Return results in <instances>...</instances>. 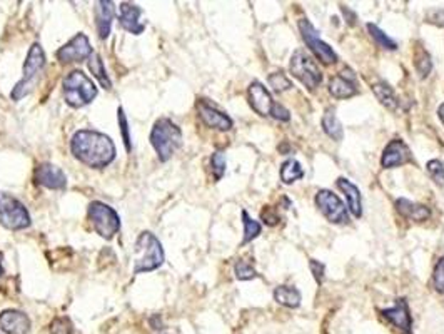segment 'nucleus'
<instances>
[{
    "label": "nucleus",
    "mask_w": 444,
    "mask_h": 334,
    "mask_svg": "<svg viewBox=\"0 0 444 334\" xmlns=\"http://www.w3.org/2000/svg\"><path fill=\"white\" fill-rule=\"evenodd\" d=\"M70 150L82 164L94 169H102L115 159V146L112 139L97 130H77L72 136Z\"/></svg>",
    "instance_id": "nucleus-1"
},
{
    "label": "nucleus",
    "mask_w": 444,
    "mask_h": 334,
    "mask_svg": "<svg viewBox=\"0 0 444 334\" xmlns=\"http://www.w3.org/2000/svg\"><path fill=\"white\" fill-rule=\"evenodd\" d=\"M151 144L155 149V153H157L159 161L167 162L174 156L175 150L182 146L181 129L171 119H159V121H155L154 127H152Z\"/></svg>",
    "instance_id": "nucleus-2"
},
{
    "label": "nucleus",
    "mask_w": 444,
    "mask_h": 334,
    "mask_svg": "<svg viewBox=\"0 0 444 334\" xmlns=\"http://www.w3.org/2000/svg\"><path fill=\"white\" fill-rule=\"evenodd\" d=\"M134 253V274L154 271V269L161 268L164 262L162 244L149 230L139 234Z\"/></svg>",
    "instance_id": "nucleus-3"
},
{
    "label": "nucleus",
    "mask_w": 444,
    "mask_h": 334,
    "mask_svg": "<svg viewBox=\"0 0 444 334\" xmlns=\"http://www.w3.org/2000/svg\"><path fill=\"white\" fill-rule=\"evenodd\" d=\"M64 97L70 107L81 109L97 97V87L82 70H72L62 82Z\"/></svg>",
    "instance_id": "nucleus-4"
},
{
    "label": "nucleus",
    "mask_w": 444,
    "mask_h": 334,
    "mask_svg": "<svg viewBox=\"0 0 444 334\" xmlns=\"http://www.w3.org/2000/svg\"><path fill=\"white\" fill-rule=\"evenodd\" d=\"M44 66H46V54H44L41 43H32L26 62H23L22 79L15 84L14 90H12L10 94V97L14 99V101H21L22 97H26V95L30 92L32 86L35 84V79H37L39 72L44 69Z\"/></svg>",
    "instance_id": "nucleus-5"
},
{
    "label": "nucleus",
    "mask_w": 444,
    "mask_h": 334,
    "mask_svg": "<svg viewBox=\"0 0 444 334\" xmlns=\"http://www.w3.org/2000/svg\"><path fill=\"white\" fill-rule=\"evenodd\" d=\"M89 221L92 228L104 239H112L121 229V217L110 206L101 201H94L89 204Z\"/></svg>",
    "instance_id": "nucleus-6"
},
{
    "label": "nucleus",
    "mask_w": 444,
    "mask_h": 334,
    "mask_svg": "<svg viewBox=\"0 0 444 334\" xmlns=\"http://www.w3.org/2000/svg\"><path fill=\"white\" fill-rule=\"evenodd\" d=\"M0 224L10 230H21L30 226V216L26 206L6 193H0Z\"/></svg>",
    "instance_id": "nucleus-7"
},
{
    "label": "nucleus",
    "mask_w": 444,
    "mask_h": 334,
    "mask_svg": "<svg viewBox=\"0 0 444 334\" xmlns=\"http://www.w3.org/2000/svg\"><path fill=\"white\" fill-rule=\"evenodd\" d=\"M291 74L298 79L299 82H302L306 86V89L314 90L319 84L322 82V74L319 70V67L316 66V62L309 57L304 50H296L291 57L289 63Z\"/></svg>",
    "instance_id": "nucleus-8"
},
{
    "label": "nucleus",
    "mask_w": 444,
    "mask_h": 334,
    "mask_svg": "<svg viewBox=\"0 0 444 334\" xmlns=\"http://www.w3.org/2000/svg\"><path fill=\"white\" fill-rule=\"evenodd\" d=\"M298 26L299 32H301L302 35V41L306 42V46L309 47L311 52L314 54V57L318 59L319 62H322L324 66H331V63L338 62V54L331 49L329 43L321 41V37H319L318 30L314 29L313 23L307 21V19H301Z\"/></svg>",
    "instance_id": "nucleus-9"
},
{
    "label": "nucleus",
    "mask_w": 444,
    "mask_h": 334,
    "mask_svg": "<svg viewBox=\"0 0 444 334\" xmlns=\"http://www.w3.org/2000/svg\"><path fill=\"white\" fill-rule=\"evenodd\" d=\"M316 206L322 213V216L333 224H347L349 222V213L347 208L342 204V201L339 199L333 190L321 189L316 194Z\"/></svg>",
    "instance_id": "nucleus-10"
},
{
    "label": "nucleus",
    "mask_w": 444,
    "mask_h": 334,
    "mask_svg": "<svg viewBox=\"0 0 444 334\" xmlns=\"http://www.w3.org/2000/svg\"><path fill=\"white\" fill-rule=\"evenodd\" d=\"M92 52V47L89 39L86 34H77L75 37H72L66 46H62L57 50V59L62 63H72V62H81L84 59H89Z\"/></svg>",
    "instance_id": "nucleus-11"
},
{
    "label": "nucleus",
    "mask_w": 444,
    "mask_h": 334,
    "mask_svg": "<svg viewBox=\"0 0 444 334\" xmlns=\"http://www.w3.org/2000/svg\"><path fill=\"white\" fill-rule=\"evenodd\" d=\"M247 101H249V106L262 117H273L276 106L278 102L274 101L273 95H271L269 90L262 86L259 81L251 82L249 89H247Z\"/></svg>",
    "instance_id": "nucleus-12"
},
{
    "label": "nucleus",
    "mask_w": 444,
    "mask_h": 334,
    "mask_svg": "<svg viewBox=\"0 0 444 334\" xmlns=\"http://www.w3.org/2000/svg\"><path fill=\"white\" fill-rule=\"evenodd\" d=\"M197 114L201 117V121L211 129L218 130H231L233 129V119L227 114H224L222 110H219L218 107L212 106L211 102H207L206 99H199L197 101Z\"/></svg>",
    "instance_id": "nucleus-13"
},
{
    "label": "nucleus",
    "mask_w": 444,
    "mask_h": 334,
    "mask_svg": "<svg viewBox=\"0 0 444 334\" xmlns=\"http://www.w3.org/2000/svg\"><path fill=\"white\" fill-rule=\"evenodd\" d=\"M409 162H413V154H411V149L404 144V141H401V139L391 141L389 144L386 146V149L383 150V169H394V167L409 164Z\"/></svg>",
    "instance_id": "nucleus-14"
},
{
    "label": "nucleus",
    "mask_w": 444,
    "mask_h": 334,
    "mask_svg": "<svg viewBox=\"0 0 444 334\" xmlns=\"http://www.w3.org/2000/svg\"><path fill=\"white\" fill-rule=\"evenodd\" d=\"M358 82L351 69H342L338 75L329 81V94L336 99H351L358 95Z\"/></svg>",
    "instance_id": "nucleus-15"
},
{
    "label": "nucleus",
    "mask_w": 444,
    "mask_h": 334,
    "mask_svg": "<svg viewBox=\"0 0 444 334\" xmlns=\"http://www.w3.org/2000/svg\"><path fill=\"white\" fill-rule=\"evenodd\" d=\"M35 182L47 189L61 190V189H66L67 177L66 174L62 173L61 167L49 164V162H44V164H41L37 169H35Z\"/></svg>",
    "instance_id": "nucleus-16"
},
{
    "label": "nucleus",
    "mask_w": 444,
    "mask_h": 334,
    "mask_svg": "<svg viewBox=\"0 0 444 334\" xmlns=\"http://www.w3.org/2000/svg\"><path fill=\"white\" fill-rule=\"evenodd\" d=\"M383 314V317H386L394 328H398L399 331L404 334H411V328H413V317H411L409 308H407L406 299H398L393 308H386L379 311Z\"/></svg>",
    "instance_id": "nucleus-17"
},
{
    "label": "nucleus",
    "mask_w": 444,
    "mask_h": 334,
    "mask_svg": "<svg viewBox=\"0 0 444 334\" xmlns=\"http://www.w3.org/2000/svg\"><path fill=\"white\" fill-rule=\"evenodd\" d=\"M0 329L7 334H29L30 320L26 313L6 309L0 313Z\"/></svg>",
    "instance_id": "nucleus-18"
},
{
    "label": "nucleus",
    "mask_w": 444,
    "mask_h": 334,
    "mask_svg": "<svg viewBox=\"0 0 444 334\" xmlns=\"http://www.w3.org/2000/svg\"><path fill=\"white\" fill-rule=\"evenodd\" d=\"M142 15L141 7L134 6V3L122 2L119 6V22H121L122 29L134 35H141L144 30H146V23H142L139 19Z\"/></svg>",
    "instance_id": "nucleus-19"
},
{
    "label": "nucleus",
    "mask_w": 444,
    "mask_h": 334,
    "mask_svg": "<svg viewBox=\"0 0 444 334\" xmlns=\"http://www.w3.org/2000/svg\"><path fill=\"white\" fill-rule=\"evenodd\" d=\"M115 7L110 0H101L95 3V26H97L99 37L107 39L110 34V26L114 21Z\"/></svg>",
    "instance_id": "nucleus-20"
},
{
    "label": "nucleus",
    "mask_w": 444,
    "mask_h": 334,
    "mask_svg": "<svg viewBox=\"0 0 444 334\" xmlns=\"http://www.w3.org/2000/svg\"><path fill=\"white\" fill-rule=\"evenodd\" d=\"M336 186H338V189L341 190V193L344 194V197H346L347 209L351 210V214H353V216H356V217H361L363 216V197H361V193H359L358 186L353 184L351 181H347L346 177H338Z\"/></svg>",
    "instance_id": "nucleus-21"
},
{
    "label": "nucleus",
    "mask_w": 444,
    "mask_h": 334,
    "mask_svg": "<svg viewBox=\"0 0 444 334\" xmlns=\"http://www.w3.org/2000/svg\"><path fill=\"white\" fill-rule=\"evenodd\" d=\"M394 206H396V210H398L403 217H406V219L423 222L431 217V209L427 208V206L414 204V202H411L409 199H403V197L398 199V201L394 202Z\"/></svg>",
    "instance_id": "nucleus-22"
},
{
    "label": "nucleus",
    "mask_w": 444,
    "mask_h": 334,
    "mask_svg": "<svg viewBox=\"0 0 444 334\" xmlns=\"http://www.w3.org/2000/svg\"><path fill=\"white\" fill-rule=\"evenodd\" d=\"M321 124H322L324 132L333 139V141H342L344 130H342L341 122H339L338 117H336L334 107H327V109L324 110Z\"/></svg>",
    "instance_id": "nucleus-23"
},
{
    "label": "nucleus",
    "mask_w": 444,
    "mask_h": 334,
    "mask_svg": "<svg viewBox=\"0 0 444 334\" xmlns=\"http://www.w3.org/2000/svg\"><path fill=\"white\" fill-rule=\"evenodd\" d=\"M373 92H374L376 97H378V101L381 102V104L386 107L387 110H398L399 99H398V95H396L394 89L389 86V84H386V82L374 84Z\"/></svg>",
    "instance_id": "nucleus-24"
},
{
    "label": "nucleus",
    "mask_w": 444,
    "mask_h": 334,
    "mask_svg": "<svg viewBox=\"0 0 444 334\" xmlns=\"http://www.w3.org/2000/svg\"><path fill=\"white\" fill-rule=\"evenodd\" d=\"M274 299L286 308L296 309L301 306V293L293 286H278L274 289Z\"/></svg>",
    "instance_id": "nucleus-25"
},
{
    "label": "nucleus",
    "mask_w": 444,
    "mask_h": 334,
    "mask_svg": "<svg viewBox=\"0 0 444 334\" xmlns=\"http://www.w3.org/2000/svg\"><path fill=\"white\" fill-rule=\"evenodd\" d=\"M89 69L92 75L101 82V86L104 89H112V82L109 79V75L106 72V67H104L102 57L99 54H92L89 57Z\"/></svg>",
    "instance_id": "nucleus-26"
},
{
    "label": "nucleus",
    "mask_w": 444,
    "mask_h": 334,
    "mask_svg": "<svg viewBox=\"0 0 444 334\" xmlns=\"http://www.w3.org/2000/svg\"><path fill=\"white\" fill-rule=\"evenodd\" d=\"M281 181L284 184H293L298 179L304 177V169L296 159H287L281 166Z\"/></svg>",
    "instance_id": "nucleus-27"
},
{
    "label": "nucleus",
    "mask_w": 444,
    "mask_h": 334,
    "mask_svg": "<svg viewBox=\"0 0 444 334\" xmlns=\"http://www.w3.org/2000/svg\"><path fill=\"white\" fill-rule=\"evenodd\" d=\"M242 224H244V237H242V244H249L251 241H254L255 237L261 234V224L258 221H254L253 217L249 216L247 210H242Z\"/></svg>",
    "instance_id": "nucleus-28"
},
{
    "label": "nucleus",
    "mask_w": 444,
    "mask_h": 334,
    "mask_svg": "<svg viewBox=\"0 0 444 334\" xmlns=\"http://www.w3.org/2000/svg\"><path fill=\"white\" fill-rule=\"evenodd\" d=\"M414 66H416V70H418L419 75H421V79H426L427 75L431 74V70H433V59H431L429 52L424 50L423 47H419L418 52H416Z\"/></svg>",
    "instance_id": "nucleus-29"
},
{
    "label": "nucleus",
    "mask_w": 444,
    "mask_h": 334,
    "mask_svg": "<svg viewBox=\"0 0 444 334\" xmlns=\"http://www.w3.org/2000/svg\"><path fill=\"white\" fill-rule=\"evenodd\" d=\"M366 27H367V30H369L371 37H373L374 41L378 42L379 47H383V49H386V50H396V49H398V43H396L393 39L389 37V35L384 34V32L379 29V27L376 26V23L369 22Z\"/></svg>",
    "instance_id": "nucleus-30"
},
{
    "label": "nucleus",
    "mask_w": 444,
    "mask_h": 334,
    "mask_svg": "<svg viewBox=\"0 0 444 334\" xmlns=\"http://www.w3.org/2000/svg\"><path fill=\"white\" fill-rule=\"evenodd\" d=\"M234 273L239 281H249V279H254V277H258V271L254 269V266L244 259H239L235 262Z\"/></svg>",
    "instance_id": "nucleus-31"
},
{
    "label": "nucleus",
    "mask_w": 444,
    "mask_h": 334,
    "mask_svg": "<svg viewBox=\"0 0 444 334\" xmlns=\"http://www.w3.org/2000/svg\"><path fill=\"white\" fill-rule=\"evenodd\" d=\"M211 169L215 181H221L224 174H226V154H224L222 150H215V153L212 154Z\"/></svg>",
    "instance_id": "nucleus-32"
},
{
    "label": "nucleus",
    "mask_w": 444,
    "mask_h": 334,
    "mask_svg": "<svg viewBox=\"0 0 444 334\" xmlns=\"http://www.w3.org/2000/svg\"><path fill=\"white\" fill-rule=\"evenodd\" d=\"M269 84L271 87H273L274 92L281 94L284 90H289L291 87H293V82L289 81V79L286 77L282 72H274L269 75Z\"/></svg>",
    "instance_id": "nucleus-33"
},
{
    "label": "nucleus",
    "mask_w": 444,
    "mask_h": 334,
    "mask_svg": "<svg viewBox=\"0 0 444 334\" xmlns=\"http://www.w3.org/2000/svg\"><path fill=\"white\" fill-rule=\"evenodd\" d=\"M426 169H427V173H429V176L433 177V181L436 182V184L444 186V164L441 161L433 159V161L427 162Z\"/></svg>",
    "instance_id": "nucleus-34"
},
{
    "label": "nucleus",
    "mask_w": 444,
    "mask_h": 334,
    "mask_svg": "<svg viewBox=\"0 0 444 334\" xmlns=\"http://www.w3.org/2000/svg\"><path fill=\"white\" fill-rule=\"evenodd\" d=\"M74 326H72L69 317H55L50 323V334H72Z\"/></svg>",
    "instance_id": "nucleus-35"
},
{
    "label": "nucleus",
    "mask_w": 444,
    "mask_h": 334,
    "mask_svg": "<svg viewBox=\"0 0 444 334\" xmlns=\"http://www.w3.org/2000/svg\"><path fill=\"white\" fill-rule=\"evenodd\" d=\"M433 288L438 293L444 294V256L439 257L433 271Z\"/></svg>",
    "instance_id": "nucleus-36"
},
{
    "label": "nucleus",
    "mask_w": 444,
    "mask_h": 334,
    "mask_svg": "<svg viewBox=\"0 0 444 334\" xmlns=\"http://www.w3.org/2000/svg\"><path fill=\"white\" fill-rule=\"evenodd\" d=\"M117 119H119V126H121V132H122V139H124V146H126L127 153H131L132 144H131V136H129V124H127V117L124 114L122 107H119L117 110Z\"/></svg>",
    "instance_id": "nucleus-37"
},
{
    "label": "nucleus",
    "mask_w": 444,
    "mask_h": 334,
    "mask_svg": "<svg viewBox=\"0 0 444 334\" xmlns=\"http://www.w3.org/2000/svg\"><path fill=\"white\" fill-rule=\"evenodd\" d=\"M261 219L264 221V224L276 226V224H279L281 217H279V214H278V210H276V208L266 206V208H264L262 213H261Z\"/></svg>",
    "instance_id": "nucleus-38"
},
{
    "label": "nucleus",
    "mask_w": 444,
    "mask_h": 334,
    "mask_svg": "<svg viewBox=\"0 0 444 334\" xmlns=\"http://www.w3.org/2000/svg\"><path fill=\"white\" fill-rule=\"evenodd\" d=\"M309 268H311V273H313L316 282H318V286H321L322 279H324V273H326V266H324V262L318 261V259H309Z\"/></svg>",
    "instance_id": "nucleus-39"
},
{
    "label": "nucleus",
    "mask_w": 444,
    "mask_h": 334,
    "mask_svg": "<svg viewBox=\"0 0 444 334\" xmlns=\"http://www.w3.org/2000/svg\"><path fill=\"white\" fill-rule=\"evenodd\" d=\"M341 12L344 14V17H346L347 26H356V14L353 10L347 9L346 6H341Z\"/></svg>",
    "instance_id": "nucleus-40"
},
{
    "label": "nucleus",
    "mask_w": 444,
    "mask_h": 334,
    "mask_svg": "<svg viewBox=\"0 0 444 334\" xmlns=\"http://www.w3.org/2000/svg\"><path fill=\"white\" fill-rule=\"evenodd\" d=\"M151 324H152V329H162V323H161V320H159V316L152 317Z\"/></svg>",
    "instance_id": "nucleus-41"
},
{
    "label": "nucleus",
    "mask_w": 444,
    "mask_h": 334,
    "mask_svg": "<svg viewBox=\"0 0 444 334\" xmlns=\"http://www.w3.org/2000/svg\"><path fill=\"white\" fill-rule=\"evenodd\" d=\"M438 115H439V119H441V122L444 124V104L439 106V109H438Z\"/></svg>",
    "instance_id": "nucleus-42"
},
{
    "label": "nucleus",
    "mask_w": 444,
    "mask_h": 334,
    "mask_svg": "<svg viewBox=\"0 0 444 334\" xmlns=\"http://www.w3.org/2000/svg\"><path fill=\"white\" fill-rule=\"evenodd\" d=\"M0 259H2V256H0ZM2 273H3V269H2V261H0V276H2Z\"/></svg>",
    "instance_id": "nucleus-43"
}]
</instances>
